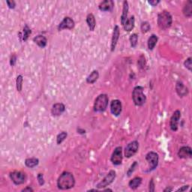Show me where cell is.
<instances>
[{"instance_id":"obj_1","label":"cell","mask_w":192,"mask_h":192,"mask_svg":"<svg viewBox=\"0 0 192 192\" xmlns=\"http://www.w3.org/2000/svg\"><path fill=\"white\" fill-rule=\"evenodd\" d=\"M75 185V180L73 174L69 172H64L61 174L57 181V186L61 190H68L73 188Z\"/></svg>"},{"instance_id":"obj_2","label":"cell","mask_w":192,"mask_h":192,"mask_svg":"<svg viewBox=\"0 0 192 192\" xmlns=\"http://www.w3.org/2000/svg\"><path fill=\"white\" fill-rule=\"evenodd\" d=\"M172 16L168 12L164 11L161 12L158 16V27L162 30H165L171 26L172 25Z\"/></svg>"},{"instance_id":"obj_3","label":"cell","mask_w":192,"mask_h":192,"mask_svg":"<svg viewBox=\"0 0 192 192\" xmlns=\"http://www.w3.org/2000/svg\"><path fill=\"white\" fill-rule=\"evenodd\" d=\"M132 98L137 106H143L145 104L146 98L143 93V88L142 86L134 87L132 92Z\"/></svg>"},{"instance_id":"obj_4","label":"cell","mask_w":192,"mask_h":192,"mask_svg":"<svg viewBox=\"0 0 192 192\" xmlns=\"http://www.w3.org/2000/svg\"><path fill=\"white\" fill-rule=\"evenodd\" d=\"M109 98L105 94H101L95 99L94 103V110L95 112H103L106 110L108 105Z\"/></svg>"},{"instance_id":"obj_5","label":"cell","mask_w":192,"mask_h":192,"mask_svg":"<svg viewBox=\"0 0 192 192\" xmlns=\"http://www.w3.org/2000/svg\"><path fill=\"white\" fill-rule=\"evenodd\" d=\"M146 159L149 165V171L153 170L158 164V155L155 152H149L146 156Z\"/></svg>"},{"instance_id":"obj_6","label":"cell","mask_w":192,"mask_h":192,"mask_svg":"<svg viewBox=\"0 0 192 192\" xmlns=\"http://www.w3.org/2000/svg\"><path fill=\"white\" fill-rule=\"evenodd\" d=\"M138 148H139V143L137 140L131 142L127 145V146L125 149V156L126 158H131L134 156L135 153L137 152Z\"/></svg>"},{"instance_id":"obj_7","label":"cell","mask_w":192,"mask_h":192,"mask_svg":"<svg viewBox=\"0 0 192 192\" xmlns=\"http://www.w3.org/2000/svg\"><path fill=\"white\" fill-rule=\"evenodd\" d=\"M10 178L15 185H21L26 182V176L25 173L20 171H14L10 173Z\"/></svg>"},{"instance_id":"obj_8","label":"cell","mask_w":192,"mask_h":192,"mask_svg":"<svg viewBox=\"0 0 192 192\" xmlns=\"http://www.w3.org/2000/svg\"><path fill=\"white\" fill-rule=\"evenodd\" d=\"M116 178V172L114 170H110L108 173V174L103 179L102 181H101L97 185L98 188H103L107 187L113 182V180Z\"/></svg>"},{"instance_id":"obj_9","label":"cell","mask_w":192,"mask_h":192,"mask_svg":"<svg viewBox=\"0 0 192 192\" xmlns=\"http://www.w3.org/2000/svg\"><path fill=\"white\" fill-rule=\"evenodd\" d=\"M111 161L114 165H119L122 162V149L121 146L116 147L113 152Z\"/></svg>"},{"instance_id":"obj_10","label":"cell","mask_w":192,"mask_h":192,"mask_svg":"<svg viewBox=\"0 0 192 192\" xmlns=\"http://www.w3.org/2000/svg\"><path fill=\"white\" fill-rule=\"evenodd\" d=\"M181 117V113L180 110H176L173 113L172 117L170 118V125L171 130L173 132H176L178 130V124L179 121H180Z\"/></svg>"},{"instance_id":"obj_11","label":"cell","mask_w":192,"mask_h":192,"mask_svg":"<svg viewBox=\"0 0 192 192\" xmlns=\"http://www.w3.org/2000/svg\"><path fill=\"white\" fill-rule=\"evenodd\" d=\"M74 21L71 17H65L64 20L60 23L58 29L59 30H62L64 29H71L74 28Z\"/></svg>"},{"instance_id":"obj_12","label":"cell","mask_w":192,"mask_h":192,"mask_svg":"<svg viewBox=\"0 0 192 192\" xmlns=\"http://www.w3.org/2000/svg\"><path fill=\"white\" fill-rule=\"evenodd\" d=\"M110 111L114 116H118L122 112V103L119 100L112 101L110 104Z\"/></svg>"},{"instance_id":"obj_13","label":"cell","mask_w":192,"mask_h":192,"mask_svg":"<svg viewBox=\"0 0 192 192\" xmlns=\"http://www.w3.org/2000/svg\"><path fill=\"white\" fill-rule=\"evenodd\" d=\"M192 151L191 147L189 146H182L178 152V156L180 158H191Z\"/></svg>"},{"instance_id":"obj_14","label":"cell","mask_w":192,"mask_h":192,"mask_svg":"<svg viewBox=\"0 0 192 192\" xmlns=\"http://www.w3.org/2000/svg\"><path fill=\"white\" fill-rule=\"evenodd\" d=\"M119 28L118 26H116L113 29V37H112V41H111V51H114L115 48L116 47V44H117L118 40L119 38Z\"/></svg>"},{"instance_id":"obj_15","label":"cell","mask_w":192,"mask_h":192,"mask_svg":"<svg viewBox=\"0 0 192 192\" xmlns=\"http://www.w3.org/2000/svg\"><path fill=\"white\" fill-rule=\"evenodd\" d=\"M65 110V105L62 103H57V104H55L53 106L51 113H52L53 116H60L63 113Z\"/></svg>"},{"instance_id":"obj_16","label":"cell","mask_w":192,"mask_h":192,"mask_svg":"<svg viewBox=\"0 0 192 192\" xmlns=\"http://www.w3.org/2000/svg\"><path fill=\"white\" fill-rule=\"evenodd\" d=\"M114 6V2L112 0H105L100 3L98 8L102 12H109L112 11Z\"/></svg>"},{"instance_id":"obj_17","label":"cell","mask_w":192,"mask_h":192,"mask_svg":"<svg viewBox=\"0 0 192 192\" xmlns=\"http://www.w3.org/2000/svg\"><path fill=\"white\" fill-rule=\"evenodd\" d=\"M176 92L179 95L181 96V97H183V96H185L186 95H188V88L185 86V85L182 84V82H178L176 84Z\"/></svg>"},{"instance_id":"obj_18","label":"cell","mask_w":192,"mask_h":192,"mask_svg":"<svg viewBox=\"0 0 192 192\" xmlns=\"http://www.w3.org/2000/svg\"><path fill=\"white\" fill-rule=\"evenodd\" d=\"M128 3L127 1L123 2V9H122V14L121 16V23L122 25L124 26V24L126 22V20H128L127 17H128Z\"/></svg>"},{"instance_id":"obj_19","label":"cell","mask_w":192,"mask_h":192,"mask_svg":"<svg viewBox=\"0 0 192 192\" xmlns=\"http://www.w3.org/2000/svg\"><path fill=\"white\" fill-rule=\"evenodd\" d=\"M33 41H34L35 43H36L41 48L45 47L46 45H47V40L44 36H38L35 37V38H33Z\"/></svg>"},{"instance_id":"obj_20","label":"cell","mask_w":192,"mask_h":192,"mask_svg":"<svg viewBox=\"0 0 192 192\" xmlns=\"http://www.w3.org/2000/svg\"><path fill=\"white\" fill-rule=\"evenodd\" d=\"M134 23H135V19H134V17L132 16L129 19H128L124 24V29L125 31L127 32H131L134 27Z\"/></svg>"},{"instance_id":"obj_21","label":"cell","mask_w":192,"mask_h":192,"mask_svg":"<svg viewBox=\"0 0 192 192\" xmlns=\"http://www.w3.org/2000/svg\"><path fill=\"white\" fill-rule=\"evenodd\" d=\"M86 23L88 24V26L90 31H93L95 28V18L92 14H89L86 17Z\"/></svg>"},{"instance_id":"obj_22","label":"cell","mask_w":192,"mask_h":192,"mask_svg":"<svg viewBox=\"0 0 192 192\" xmlns=\"http://www.w3.org/2000/svg\"><path fill=\"white\" fill-rule=\"evenodd\" d=\"M142 183V178L140 177L137 176L135 178L132 179V180L129 182V187H130L132 189L135 190Z\"/></svg>"},{"instance_id":"obj_23","label":"cell","mask_w":192,"mask_h":192,"mask_svg":"<svg viewBox=\"0 0 192 192\" xmlns=\"http://www.w3.org/2000/svg\"><path fill=\"white\" fill-rule=\"evenodd\" d=\"M98 77H99L98 71H93L87 77V78H86V82H87L88 84H94V83L97 81L98 79Z\"/></svg>"},{"instance_id":"obj_24","label":"cell","mask_w":192,"mask_h":192,"mask_svg":"<svg viewBox=\"0 0 192 192\" xmlns=\"http://www.w3.org/2000/svg\"><path fill=\"white\" fill-rule=\"evenodd\" d=\"M184 15L187 17H191L192 15V2L188 1L183 8Z\"/></svg>"},{"instance_id":"obj_25","label":"cell","mask_w":192,"mask_h":192,"mask_svg":"<svg viewBox=\"0 0 192 192\" xmlns=\"http://www.w3.org/2000/svg\"><path fill=\"white\" fill-rule=\"evenodd\" d=\"M39 163V160L36 158H27L25 161V164L26 167L33 168L36 166H37Z\"/></svg>"},{"instance_id":"obj_26","label":"cell","mask_w":192,"mask_h":192,"mask_svg":"<svg viewBox=\"0 0 192 192\" xmlns=\"http://www.w3.org/2000/svg\"><path fill=\"white\" fill-rule=\"evenodd\" d=\"M157 41H158V37L156 35H152L148 40V47L149 50H153L156 47Z\"/></svg>"},{"instance_id":"obj_27","label":"cell","mask_w":192,"mask_h":192,"mask_svg":"<svg viewBox=\"0 0 192 192\" xmlns=\"http://www.w3.org/2000/svg\"><path fill=\"white\" fill-rule=\"evenodd\" d=\"M67 133L65 132H61L60 134H58V136H57V138H56V142H57V144H60L62 143V142L64 141L65 140V138L67 137Z\"/></svg>"},{"instance_id":"obj_28","label":"cell","mask_w":192,"mask_h":192,"mask_svg":"<svg viewBox=\"0 0 192 192\" xmlns=\"http://www.w3.org/2000/svg\"><path fill=\"white\" fill-rule=\"evenodd\" d=\"M23 77H22V75H19L17 77V81H16V84H17V91L20 92L22 90V87H23Z\"/></svg>"},{"instance_id":"obj_29","label":"cell","mask_w":192,"mask_h":192,"mask_svg":"<svg viewBox=\"0 0 192 192\" xmlns=\"http://www.w3.org/2000/svg\"><path fill=\"white\" fill-rule=\"evenodd\" d=\"M31 30H30V29L28 27V26L27 25H26L25 26H24V28H23V40L24 41H26L27 39H28V38H29V35L31 34Z\"/></svg>"},{"instance_id":"obj_30","label":"cell","mask_w":192,"mask_h":192,"mask_svg":"<svg viewBox=\"0 0 192 192\" xmlns=\"http://www.w3.org/2000/svg\"><path fill=\"white\" fill-rule=\"evenodd\" d=\"M137 40H138V36L137 34H132L130 36V42H131V46L132 47H135L137 44Z\"/></svg>"},{"instance_id":"obj_31","label":"cell","mask_w":192,"mask_h":192,"mask_svg":"<svg viewBox=\"0 0 192 192\" xmlns=\"http://www.w3.org/2000/svg\"><path fill=\"white\" fill-rule=\"evenodd\" d=\"M141 31L143 33H146L149 32V30L150 29V24L148 22H143L141 23V26H140Z\"/></svg>"},{"instance_id":"obj_32","label":"cell","mask_w":192,"mask_h":192,"mask_svg":"<svg viewBox=\"0 0 192 192\" xmlns=\"http://www.w3.org/2000/svg\"><path fill=\"white\" fill-rule=\"evenodd\" d=\"M192 60L191 57H189V58H188L184 62L185 66V67L187 68L189 71H191V68H192V60Z\"/></svg>"},{"instance_id":"obj_33","label":"cell","mask_w":192,"mask_h":192,"mask_svg":"<svg viewBox=\"0 0 192 192\" xmlns=\"http://www.w3.org/2000/svg\"><path fill=\"white\" fill-rule=\"evenodd\" d=\"M137 166V161H134V163L132 164V166H131L130 169L128 170V173H127V174H128V176H130L132 174V173L134 172V170H135V167Z\"/></svg>"},{"instance_id":"obj_34","label":"cell","mask_w":192,"mask_h":192,"mask_svg":"<svg viewBox=\"0 0 192 192\" xmlns=\"http://www.w3.org/2000/svg\"><path fill=\"white\" fill-rule=\"evenodd\" d=\"M138 65L140 68H143L146 65V61H145V57L143 56H141L140 57L139 60H138Z\"/></svg>"},{"instance_id":"obj_35","label":"cell","mask_w":192,"mask_h":192,"mask_svg":"<svg viewBox=\"0 0 192 192\" xmlns=\"http://www.w3.org/2000/svg\"><path fill=\"white\" fill-rule=\"evenodd\" d=\"M38 182H39L40 185H43L44 184V177H43V174H42V173H38Z\"/></svg>"},{"instance_id":"obj_36","label":"cell","mask_w":192,"mask_h":192,"mask_svg":"<svg viewBox=\"0 0 192 192\" xmlns=\"http://www.w3.org/2000/svg\"><path fill=\"white\" fill-rule=\"evenodd\" d=\"M6 3L7 5H8V8H14L16 6V4H15V2L14 1H9V0H8V1H6Z\"/></svg>"},{"instance_id":"obj_37","label":"cell","mask_w":192,"mask_h":192,"mask_svg":"<svg viewBox=\"0 0 192 192\" xmlns=\"http://www.w3.org/2000/svg\"><path fill=\"white\" fill-rule=\"evenodd\" d=\"M149 191H155V183L152 179L151 180L150 182H149Z\"/></svg>"},{"instance_id":"obj_38","label":"cell","mask_w":192,"mask_h":192,"mask_svg":"<svg viewBox=\"0 0 192 192\" xmlns=\"http://www.w3.org/2000/svg\"><path fill=\"white\" fill-rule=\"evenodd\" d=\"M17 61V56L15 55H13V56L11 57V60H10V64L12 66H14L16 63Z\"/></svg>"},{"instance_id":"obj_39","label":"cell","mask_w":192,"mask_h":192,"mask_svg":"<svg viewBox=\"0 0 192 192\" xmlns=\"http://www.w3.org/2000/svg\"><path fill=\"white\" fill-rule=\"evenodd\" d=\"M149 4H150L152 6H156L158 4V3H160V1H158V0H151V1L148 2Z\"/></svg>"},{"instance_id":"obj_40","label":"cell","mask_w":192,"mask_h":192,"mask_svg":"<svg viewBox=\"0 0 192 192\" xmlns=\"http://www.w3.org/2000/svg\"><path fill=\"white\" fill-rule=\"evenodd\" d=\"M188 188H189V185H184V186H182V188H179V189L177 190V191H186Z\"/></svg>"},{"instance_id":"obj_41","label":"cell","mask_w":192,"mask_h":192,"mask_svg":"<svg viewBox=\"0 0 192 192\" xmlns=\"http://www.w3.org/2000/svg\"><path fill=\"white\" fill-rule=\"evenodd\" d=\"M22 191H33V189L32 188H31L30 187H27V188H24V189H23L22 190Z\"/></svg>"},{"instance_id":"obj_42","label":"cell","mask_w":192,"mask_h":192,"mask_svg":"<svg viewBox=\"0 0 192 192\" xmlns=\"http://www.w3.org/2000/svg\"><path fill=\"white\" fill-rule=\"evenodd\" d=\"M173 191V189H172V188H165V189L164 190V192H166V191Z\"/></svg>"}]
</instances>
